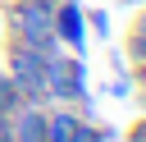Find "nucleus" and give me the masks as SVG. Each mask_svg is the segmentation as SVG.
Returning <instances> with one entry per match:
<instances>
[{
	"label": "nucleus",
	"instance_id": "f257e3e1",
	"mask_svg": "<svg viewBox=\"0 0 146 142\" xmlns=\"http://www.w3.org/2000/svg\"><path fill=\"white\" fill-rule=\"evenodd\" d=\"M0 23L9 27V41L36 46L41 55L64 50V46L55 41V0H9V5L0 9Z\"/></svg>",
	"mask_w": 146,
	"mask_h": 142
},
{
	"label": "nucleus",
	"instance_id": "20e7f679",
	"mask_svg": "<svg viewBox=\"0 0 146 142\" xmlns=\"http://www.w3.org/2000/svg\"><path fill=\"white\" fill-rule=\"evenodd\" d=\"M9 142H46V101H23L9 115Z\"/></svg>",
	"mask_w": 146,
	"mask_h": 142
},
{
	"label": "nucleus",
	"instance_id": "0eeeda50",
	"mask_svg": "<svg viewBox=\"0 0 146 142\" xmlns=\"http://www.w3.org/2000/svg\"><path fill=\"white\" fill-rule=\"evenodd\" d=\"M105 96H114V101H123V96H132V73L123 69V73H114V78H105Z\"/></svg>",
	"mask_w": 146,
	"mask_h": 142
},
{
	"label": "nucleus",
	"instance_id": "39448f33",
	"mask_svg": "<svg viewBox=\"0 0 146 142\" xmlns=\"http://www.w3.org/2000/svg\"><path fill=\"white\" fill-rule=\"evenodd\" d=\"M18 105H23V96H18V87H14V82H9V73H5V69H0V115H5V119H9V115H14V110H18Z\"/></svg>",
	"mask_w": 146,
	"mask_h": 142
},
{
	"label": "nucleus",
	"instance_id": "f03ea898",
	"mask_svg": "<svg viewBox=\"0 0 146 142\" xmlns=\"http://www.w3.org/2000/svg\"><path fill=\"white\" fill-rule=\"evenodd\" d=\"M46 60L50 55H41L36 46H23V41L5 46V73L23 101H46Z\"/></svg>",
	"mask_w": 146,
	"mask_h": 142
},
{
	"label": "nucleus",
	"instance_id": "423d86ee",
	"mask_svg": "<svg viewBox=\"0 0 146 142\" xmlns=\"http://www.w3.org/2000/svg\"><path fill=\"white\" fill-rule=\"evenodd\" d=\"M82 18H87V37H105L110 41V14L105 9H87Z\"/></svg>",
	"mask_w": 146,
	"mask_h": 142
},
{
	"label": "nucleus",
	"instance_id": "7ed1b4c3",
	"mask_svg": "<svg viewBox=\"0 0 146 142\" xmlns=\"http://www.w3.org/2000/svg\"><path fill=\"white\" fill-rule=\"evenodd\" d=\"M55 41L73 55L87 50V18H82L78 0H55Z\"/></svg>",
	"mask_w": 146,
	"mask_h": 142
}]
</instances>
